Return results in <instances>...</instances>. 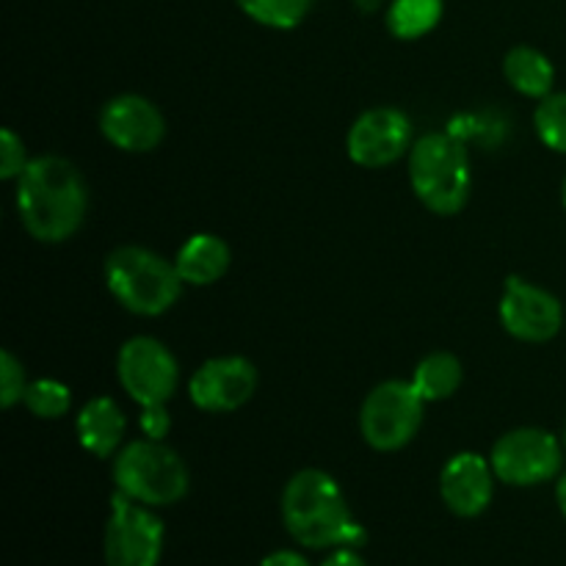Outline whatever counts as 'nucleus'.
I'll use <instances>...</instances> for the list:
<instances>
[{
  "label": "nucleus",
  "instance_id": "obj_26",
  "mask_svg": "<svg viewBox=\"0 0 566 566\" xmlns=\"http://www.w3.org/2000/svg\"><path fill=\"white\" fill-rule=\"evenodd\" d=\"M321 566H368V564L363 562V556H359L354 547H337V551L332 553V556Z\"/></svg>",
  "mask_w": 566,
  "mask_h": 566
},
{
  "label": "nucleus",
  "instance_id": "obj_19",
  "mask_svg": "<svg viewBox=\"0 0 566 566\" xmlns=\"http://www.w3.org/2000/svg\"><path fill=\"white\" fill-rule=\"evenodd\" d=\"M442 11H446L442 0H392L385 17L387 31L403 42H415L440 25Z\"/></svg>",
  "mask_w": 566,
  "mask_h": 566
},
{
  "label": "nucleus",
  "instance_id": "obj_11",
  "mask_svg": "<svg viewBox=\"0 0 566 566\" xmlns=\"http://www.w3.org/2000/svg\"><path fill=\"white\" fill-rule=\"evenodd\" d=\"M503 329L523 343H547L562 332L564 307L551 291L523 280L509 276L497 304Z\"/></svg>",
  "mask_w": 566,
  "mask_h": 566
},
{
  "label": "nucleus",
  "instance_id": "obj_2",
  "mask_svg": "<svg viewBox=\"0 0 566 566\" xmlns=\"http://www.w3.org/2000/svg\"><path fill=\"white\" fill-rule=\"evenodd\" d=\"M282 523L310 551L365 545L368 534L352 517L340 484L324 470H298L282 492Z\"/></svg>",
  "mask_w": 566,
  "mask_h": 566
},
{
  "label": "nucleus",
  "instance_id": "obj_24",
  "mask_svg": "<svg viewBox=\"0 0 566 566\" xmlns=\"http://www.w3.org/2000/svg\"><path fill=\"white\" fill-rule=\"evenodd\" d=\"M28 164L31 160L25 158V144H22V138L11 127H3V133H0V177L3 180H17L25 171Z\"/></svg>",
  "mask_w": 566,
  "mask_h": 566
},
{
  "label": "nucleus",
  "instance_id": "obj_5",
  "mask_svg": "<svg viewBox=\"0 0 566 566\" xmlns=\"http://www.w3.org/2000/svg\"><path fill=\"white\" fill-rule=\"evenodd\" d=\"M116 492L144 506H171L188 495V468L175 448L160 440H133L114 457Z\"/></svg>",
  "mask_w": 566,
  "mask_h": 566
},
{
  "label": "nucleus",
  "instance_id": "obj_6",
  "mask_svg": "<svg viewBox=\"0 0 566 566\" xmlns=\"http://www.w3.org/2000/svg\"><path fill=\"white\" fill-rule=\"evenodd\" d=\"M426 401L412 381L390 379L376 385L359 409V431L374 451L392 453L407 448L423 426Z\"/></svg>",
  "mask_w": 566,
  "mask_h": 566
},
{
  "label": "nucleus",
  "instance_id": "obj_1",
  "mask_svg": "<svg viewBox=\"0 0 566 566\" xmlns=\"http://www.w3.org/2000/svg\"><path fill=\"white\" fill-rule=\"evenodd\" d=\"M17 213L39 243H64L83 227L88 188L72 160L61 155L31 158L17 177Z\"/></svg>",
  "mask_w": 566,
  "mask_h": 566
},
{
  "label": "nucleus",
  "instance_id": "obj_3",
  "mask_svg": "<svg viewBox=\"0 0 566 566\" xmlns=\"http://www.w3.org/2000/svg\"><path fill=\"white\" fill-rule=\"evenodd\" d=\"M105 287L133 315L155 318L169 313L182 293L175 260L144 247H119L105 258Z\"/></svg>",
  "mask_w": 566,
  "mask_h": 566
},
{
  "label": "nucleus",
  "instance_id": "obj_8",
  "mask_svg": "<svg viewBox=\"0 0 566 566\" xmlns=\"http://www.w3.org/2000/svg\"><path fill=\"white\" fill-rule=\"evenodd\" d=\"M116 379L138 407L169 403L180 385V365L160 340L136 335L122 343L116 354Z\"/></svg>",
  "mask_w": 566,
  "mask_h": 566
},
{
  "label": "nucleus",
  "instance_id": "obj_22",
  "mask_svg": "<svg viewBox=\"0 0 566 566\" xmlns=\"http://www.w3.org/2000/svg\"><path fill=\"white\" fill-rule=\"evenodd\" d=\"M534 127L547 149L566 155V92H553L539 99L534 111Z\"/></svg>",
  "mask_w": 566,
  "mask_h": 566
},
{
  "label": "nucleus",
  "instance_id": "obj_27",
  "mask_svg": "<svg viewBox=\"0 0 566 566\" xmlns=\"http://www.w3.org/2000/svg\"><path fill=\"white\" fill-rule=\"evenodd\" d=\"M260 566H310V562L302 556V553L276 551V553H271V556H265Z\"/></svg>",
  "mask_w": 566,
  "mask_h": 566
},
{
  "label": "nucleus",
  "instance_id": "obj_18",
  "mask_svg": "<svg viewBox=\"0 0 566 566\" xmlns=\"http://www.w3.org/2000/svg\"><path fill=\"white\" fill-rule=\"evenodd\" d=\"M464 368L457 354L451 352H431L418 363L412 374V387L426 403H437L451 398L462 387Z\"/></svg>",
  "mask_w": 566,
  "mask_h": 566
},
{
  "label": "nucleus",
  "instance_id": "obj_30",
  "mask_svg": "<svg viewBox=\"0 0 566 566\" xmlns=\"http://www.w3.org/2000/svg\"><path fill=\"white\" fill-rule=\"evenodd\" d=\"M562 202H564V210H566V177H564V186H562Z\"/></svg>",
  "mask_w": 566,
  "mask_h": 566
},
{
  "label": "nucleus",
  "instance_id": "obj_29",
  "mask_svg": "<svg viewBox=\"0 0 566 566\" xmlns=\"http://www.w3.org/2000/svg\"><path fill=\"white\" fill-rule=\"evenodd\" d=\"M556 501H558V509H562V514L566 520V475H562L556 484Z\"/></svg>",
  "mask_w": 566,
  "mask_h": 566
},
{
  "label": "nucleus",
  "instance_id": "obj_14",
  "mask_svg": "<svg viewBox=\"0 0 566 566\" xmlns=\"http://www.w3.org/2000/svg\"><path fill=\"white\" fill-rule=\"evenodd\" d=\"M495 470L486 457L475 451H462L448 459L440 473L442 503L457 517H479L486 512L495 492Z\"/></svg>",
  "mask_w": 566,
  "mask_h": 566
},
{
  "label": "nucleus",
  "instance_id": "obj_28",
  "mask_svg": "<svg viewBox=\"0 0 566 566\" xmlns=\"http://www.w3.org/2000/svg\"><path fill=\"white\" fill-rule=\"evenodd\" d=\"M354 6H357L363 14H374V11H379L381 6H385V0H354Z\"/></svg>",
  "mask_w": 566,
  "mask_h": 566
},
{
  "label": "nucleus",
  "instance_id": "obj_16",
  "mask_svg": "<svg viewBox=\"0 0 566 566\" xmlns=\"http://www.w3.org/2000/svg\"><path fill=\"white\" fill-rule=\"evenodd\" d=\"M230 247L213 232H197L188 238L177 252L175 265L180 271L182 282L193 287L216 285L230 269Z\"/></svg>",
  "mask_w": 566,
  "mask_h": 566
},
{
  "label": "nucleus",
  "instance_id": "obj_4",
  "mask_svg": "<svg viewBox=\"0 0 566 566\" xmlns=\"http://www.w3.org/2000/svg\"><path fill=\"white\" fill-rule=\"evenodd\" d=\"M409 182L426 210L457 216L473 188L468 149L453 133H426L409 149Z\"/></svg>",
  "mask_w": 566,
  "mask_h": 566
},
{
  "label": "nucleus",
  "instance_id": "obj_17",
  "mask_svg": "<svg viewBox=\"0 0 566 566\" xmlns=\"http://www.w3.org/2000/svg\"><path fill=\"white\" fill-rule=\"evenodd\" d=\"M503 75L523 97L545 99L547 94H553L556 66L542 50L531 48V44H517L503 59Z\"/></svg>",
  "mask_w": 566,
  "mask_h": 566
},
{
  "label": "nucleus",
  "instance_id": "obj_31",
  "mask_svg": "<svg viewBox=\"0 0 566 566\" xmlns=\"http://www.w3.org/2000/svg\"><path fill=\"white\" fill-rule=\"evenodd\" d=\"M564 448H566V429H564Z\"/></svg>",
  "mask_w": 566,
  "mask_h": 566
},
{
  "label": "nucleus",
  "instance_id": "obj_9",
  "mask_svg": "<svg viewBox=\"0 0 566 566\" xmlns=\"http://www.w3.org/2000/svg\"><path fill=\"white\" fill-rule=\"evenodd\" d=\"M490 462L497 481L503 484L539 486L562 473L564 446L551 431L525 426V429H514L497 437Z\"/></svg>",
  "mask_w": 566,
  "mask_h": 566
},
{
  "label": "nucleus",
  "instance_id": "obj_7",
  "mask_svg": "<svg viewBox=\"0 0 566 566\" xmlns=\"http://www.w3.org/2000/svg\"><path fill=\"white\" fill-rule=\"evenodd\" d=\"M103 553L105 566H158L164 556V523L153 506L114 492Z\"/></svg>",
  "mask_w": 566,
  "mask_h": 566
},
{
  "label": "nucleus",
  "instance_id": "obj_23",
  "mask_svg": "<svg viewBox=\"0 0 566 566\" xmlns=\"http://www.w3.org/2000/svg\"><path fill=\"white\" fill-rule=\"evenodd\" d=\"M28 385H31V381L25 379L22 363L9 352V348H3V352H0V403H3V409L22 403Z\"/></svg>",
  "mask_w": 566,
  "mask_h": 566
},
{
  "label": "nucleus",
  "instance_id": "obj_13",
  "mask_svg": "<svg viewBox=\"0 0 566 566\" xmlns=\"http://www.w3.org/2000/svg\"><path fill=\"white\" fill-rule=\"evenodd\" d=\"M99 133L122 153H153L166 136V119L153 99L119 94L99 111Z\"/></svg>",
  "mask_w": 566,
  "mask_h": 566
},
{
  "label": "nucleus",
  "instance_id": "obj_21",
  "mask_svg": "<svg viewBox=\"0 0 566 566\" xmlns=\"http://www.w3.org/2000/svg\"><path fill=\"white\" fill-rule=\"evenodd\" d=\"M28 412L39 420H59L70 412L72 392L64 381L59 379H36L28 385L25 398H22Z\"/></svg>",
  "mask_w": 566,
  "mask_h": 566
},
{
  "label": "nucleus",
  "instance_id": "obj_10",
  "mask_svg": "<svg viewBox=\"0 0 566 566\" xmlns=\"http://www.w3.org/2000/svg\"><path fill=\"white\" fill-rule=\"evenodd\" d=\"M412 122L403 111L381 105L354 119L346 136V153L363 169H385L412 149Z\"/></svg>",
  "mask_w": 566,
  "mask_h": 566
},
{
  "label": "nucleus",
  "instance_id": "obj_20",
  "mask_svg": "<svg viewBox=\"0 0 566 566\" xmlns=\"http://www.w3.org/2000/svg\"><path fill=\"white\" fill-rule=\"evenodd\" d=\"M238 9L254 20L258 25L274 28V31H291L302 25L310 14L313 0H235Z\"/></svg>",
  "mask_w": 566,
  "mask_h": 566
},
{
  "label": "nucleus",
  "instance_id": "obj_15",
  "mask_svg": "<svg viewBox=\"0 0 566 566\" xmlns=\"http://www.w3.org/2000/svg\"><path fill=\"white\" fill-rule=\"evenodd\" d=\"M127 431V418L119 403L108 396H97L83 403L75 418V434L83 451L97 459H108L122 446Z\"/></svg>",
  "mask_w": 566,
  "mask_h": 566
},
{
  "label": "nucleus",
  "instance_id": "obj_12",
  "mask_svg": "<svg viewBox=\"0 0 566 566\" xmlns=\"http://www.w3.org/2000/svg\"><path fill=\"white\" fill-rule=\"evenodd\" d=\"M258 390V368L247 357H213L193 370L188 381L191 403L202 412L227 415L241 409Z\"/></svg>",
  "mask_w": 566,
  "mask_h": 566
},
{
  "label": "nucleus",
  "instance_id": "obj_25",
  "mask_svg": "<svg viewBox=\"0 0 566 566\" xmlns=\"http://www.w3.org/2000/svg\"><path fill=\"white\" fill-rule=\"evenodd\" d=\"M138 426H142L144 437L164 442V437L169 434V429H171V418H169V409H166V403H160V407H144L142 418H138Z\"/></svg>",
  "mask_w": 566,
  "mask_h": 566
}]
</instances>
